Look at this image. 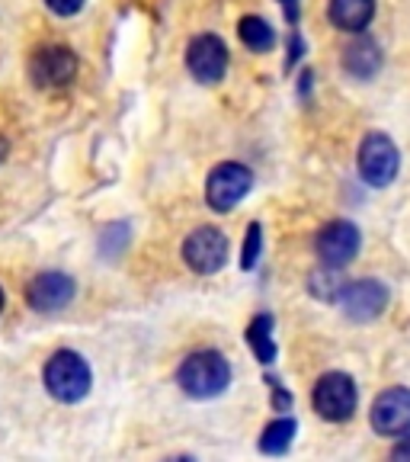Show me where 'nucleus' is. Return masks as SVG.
<instances>
[{
    "label": "nucleus",
    "instance_id": "2eb2a0df",
    "mask_svg": "<svg viewBox=\"0 0 410 462\" xmlns=\"http://www.w3.org/2000/svg\"><path fill=\"white\" fill-rule=\"evenodd\" d=\"M247 344L257 354L260 363H276V340H273V315H257L247 328Z\"/></svg>",
    "mask_w": 410,
    "mask_h": 462
},
{
    "label": "nucleus",
    "instance_id": "f03ea898",
    "mask_svg": "<svg viewBox=\"0 0 410 462\" xmlns=\"http://www.w3.org/2000/svg\"><path fill=\"white\" fill-rule=\"evenodd\" d=\"M42 375H45L49 395L65 404H74V402H80V398H87V392L94 385L90 366H87L84 356L74 354V350H58V354H51Z\"/></svg>",
    "mask_w": 410,
    "mask_h": 462
},
{
    "label": "nucleus",
    "instance_id": "39448f33",
    "mask_svg": "<svg viewBox=\"0 0 410 462\" xmlns=\"http://www.w3.org/2000/svg\"><path fill=\"white\" fill-rule=\"evenodd\" d=\"M29 78L36 87L58 90L77 78V55L68 45H42L29 58Z\"/></svg>",
    "mask_w": 410,
    "mask_h": 462
},
{
    "label": "nucleus",
    "instance_id": "f257e3e1",
    "mask_svg": "<svg viewBox=\"0 0 410 462\" xmlns=\"http://www.w3.org/2000/svg\"><path fill=\"white\" fill-rule=\"evenodd\" d=\"M177 383L189 398H215L228 389L231 383V366L218 350H199L183 360Z\"/></svg>",
    "mask_w": 410,
    "mask_h": 462
},
{
    "label": "nucleus",
    "instance_id": "a211bd4d",
    "mask_svg": "<svg viewBox=\"0 0 410 462\" xmlns=\"http://www.w3.org/2000/svg\"><path fill=\"white\" fill-rule=\"evenodd\" d=\"M346 282L337 280V273H333V267H327V273H314L311 276V289H314V296L327 299V302H333V299H340V292H343Z\"/></svg>",
    "mask_w": 410,
    "mask_h": 462
},
{
    "label": "nucleus",
    "instance_id": "7ed1b4c3",
    "mask_svg": "<svg viewBox=\"0 0 410 462\" xmlns=\"http://www.w3.org/2000/svg\"><path fill=\"white\" fill-rule=\"evenodd\" d=\"M314 411L324 420H350L356 411V402H360V392H356V383L346 373H327L317 379L314 385Z\"/></svg>",
    "mask_w": 410,
    "mask_h": 462
},
{
    "label": "nucleus",
    "instance_id": "4468645a",
    "mask_svg": "<svg viewBox=\"0 0 410 462\" xmlns=\"http://www.w3.org/2000/svg\"><path fill=\"white\" fill-rule=\"evenodd\" d=\"M343 68L353 74V78L366 80L382 68V51H378V45H375L372 39H360V42H353L343 51Z\"/></svg>",
    "mask_w": 410,
    "mask_h": 462
},
{
    "label": "nucleus",
    "instance_id": "dca6fc26",
    "mask_svg": "<svg viewBox=\"0 0 410 462\" xmlns=\"http://www.w3.org/2000/svg\"><path fill=\"white\" fill-rule=\"evenodd\" d=\"M238 36H241V42H244L247 49L260 51V55L276 45L273 26H269L267 20H260V16H244V20H241V26H238Z\"/></svg>",
    "mask_w": 410,
    "mask_h": 462
},
{
    "label": "nucleus",
    "instance_id": "6ab92c4d",
    "mask_svg": "<svg viewBox=\"0 0 410 462\" xmlns=\"http://www.w3.org/2000/svg\"><path fill=\"white\" fill-rule=\"evenodd\" d=\"M260 247H263V228L257 222L247 228V241H244V251H241V267L253 270L257 267V257H260Z\"/></svg>",
    "mask_w": 410,
    "mask_h": 462
},
{
    "label": "nucleus",
    "instance_id": "f3484780",
    "mask_svg": "<svg viewBox=\"0 0 410 462\" xmlns=\"http://www.w3.org/2000/svg\"><path fill=\"white\" fill-rule=\"evenodd\" d=\"M298 424L292 418H279L273 420V424L263 430V437H260V449L269 456H282L288 447H292V437H296Z\"/></svg>",
    "mask_w": 410,
    "mask_h": 462
},
{
    "label": "nucleus",
    "instance_id": "0eeeda50",
    "mask_svg": "<svg viewBox=\"0 0 410 462\" xmlns=\"http://www.w3.org/2000/svg\"><path fill=\"white\" fill-rule=\"evenodd\" d=\"M183 260H187V267L193 273H218L228 263V238L218 228H212V225L196 228L187 238V245H183Z\"/></svg>",
    "mask_w": 410,
    "mask_h": 462
},
{
    "label": "nucleus",
    "instance_id": "5701e85b",
    "mask_svg": "<svg viewBox=\"0 0 410 462\" xmlns=\"http://www.w3.org/2000/svg\"><path fill=\"white\" fill-rule=\"evenodd\" d=\"M279 4H282V10H286V20L296 26L298 23V0H279Z\"/></svg>",
    "mask_w": 410,
    "mask_h": 462
},
{
    "label": "nucleus",
    "instance_id": "b1692460",
    "mask_svg": "<svg viewBox=\"0 0 410 462\" xmlns=\"http://www.w3.org/2000/svg\"><path fill=\"white\" fill-rule=\"evenodd\" d=\"M7 152H10V144H7V138L0 135V164H4V161H7Z\"/></svg>",
    "mask_w": 410,
    "mask_h": 462
},
{
    "label": "nucleus",
    "instance_id": "20e7f679",
    "mask_svg": "<svg viewBox=\"0 0 410 462\" xmlns=\"http://www.w3.org/2000/svg\"><path fill=\"white\" fill-rule=\"evenodd\" d=\"M251 187H253L251 167L238 164V161H224V164H218L209 173V180H205V199H209V206L215 212H231L251 193Z\"/></svg>",
    "mask_w": 410,
    "mask_h": 462
},
{
    "label": "nucleus",
    "instance_id": "393cba45",
    "mask_svg": "<svg viewBox=\"0 0 410 462\" xmlns=\"http://www.w3.org/2000/svg\"><path fill=\"white\" fill-rule=\"evenodd\" d=\"M0 311H4V292H0Z\"/></svg>",
    "mask_w": 410,
    "mask_h": 462
},
{
    "label": "nucleus",
    "instance_id": "9b49d317",
    "mask_svg": "<svg viewBox=\"0 0 410 462\" xmlns=\"http://www.w3.org/2000/svg\"><path fill=\"white\" fill-rule=\"evenodd\" d=\"M340 305L353 321H372L385 311L388 305V289L378 280H356L346 282L343 292H340Z\"/></svg>",
    "mask_w": 410,
    "mask_h": 462
},
{
    "label": "nucleus",
    "instance_id": "f8f14e48",
    "mask_svg": "<svg viewBox=\"0 0 410 462\" xmlns=\"http://www.w3.org/2000/svg\"><path fill=\"white\" fill-rule=\"evenodd\" d=\"M74 292H77V286H74L71 276L51 270V273H39L29 282L26 299L36 311H61L65 305H71Z\"/></svg>",
    "mask_w": 410,
    "mask_h": 462
},
{
    "label": "nucleus",
    "instance_id": "ddd939ff",
    "mask_svg": "<svg viewBox=\"0 0 410 462\" xmlns=\"http://www.w3.org/2000/svg\"><path fill=\"white\" fill-rule=\"evenodd\" d=\"M327 16L343 32H362L375 16V0H331Z\"/></svg>",
    "mask_w": 410,
    "mask_h": 462
},
{
    "label": "nucleus",
    "instance_id": "423d86ee",
    "mask_svg": "<svg viewBox=\"0 0 410 462\" xmlns=\"http://www.w3.org/2000/svg\"><path fill=\"white\" fill-rule=\"evenodd\" d=\"M397 167H401V158H397V148L388 135L372 132V135L362 138L360 173L369 187H388L397 177Z\"/></svg>",
    "mask_w": 410,
    "mask_h": 462
},
{
    "label": "nucleus",
    "instance_id": "4be33fe9",
    "mask_svg": "<svg viewBox=\"0 0 410 462\" xmlns=\"http://www.w3.org/2000/svg\"><path fill=\"white\" fill-rule=\"evenodd\" d=\"M391 459H401V462H410V433L404 437L401 443H397L395 449H391Z\"/></svg>",
    "mask_w": 410,
    "mask_h": 462
},
{
    "label": "nucleus",
    "instance_id": "9d476101",
    "mask_svg": "<svg viewBox=\"0 0 410 462\" xmlns=\"http://www.w3.org/2000/svg\"><path fill=\"white\" fill-rule=\"evenodd\" d=\"M360 254V228L353 222H331L317 235V257L324 260V267H346Z\"/></svg>",
    "mask_w": 410,
    "mask_h": 462
},
{
    "label": "nucleus",
    "instance_id": "aec40b11",
    "mask_svg": "<svg viewBox=\"0 0 410 462\" xmlns=\"http://www.w3.org/2000/svg\"><path fill=\"white\" fill-rule=\"evenodd\" d=\"M45 4H49V10L58 16H74L84 7V0H45Z\"/></svg>",
    "mask_w": 410,
    "mask_h": 462
},
{
    "label": "nucleus",
    "instance_id": "1a4fd4ad",
    "mask_svg": "<svg viewBox=\"0 0 410 462\" xmlns=\"http://www.w3.org/2000/svg\"><path fill=\"white\" fill-rule=\"evenodd\" d=\"M372 430L382 433V437H401L410 430V389H388L372 402Z\"/></svg>",
    "mask_w": 410,
    "mask_h": 462
},
{
    "label": "nucleus",
    "instance_id": "412c9836",
    "mask_svg": "<svg viewBox=\"0 0 410 462\" xmlns=\"http://www.w3.org/2000/svg\"><path fill=\"white\" fill-rule=\"evenodd\" d=\"M302 51H305L302 36H298V32H292V42H288V65H296L298 58H302Z\"/></svg>",
    "mask_w": 410,
    "mask_h": 462
},
{
    "label": "nucleus",
    "instance_id": "6e6552de",
    "mask_svg": "<svg viewBox=\"0 0 410 462\" xmlns=\"http://www.w3.org/2000/svg\"><path fill=\"white\" fill-rule=\"evenodd\" d=\"M187 68L199 84H218L228 71V45L212 32L196 36L187 49Z\"/></svg>",
    "mask_w": 410,
    "mask_h": 462
}]
</instances>
